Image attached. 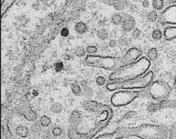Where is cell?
I'll use <instances>...</instances> for the list:
<instances>
[{
	"instance_id": "cell-11",
	"label": "cell",
	"mask_w": 176,
	"mask_h": 139,
	"mask_svg": "<svg viewBox=\"0 0 176 139\" xmlns=\"http://www.w3.org/2000/svg\"><path fill=\"white\" fill-rule=\"evenodd\" d=\"M161 109H167V108H173L176 107V101L172 100V99H165V100L159 101Z\"/></svg>"
},
{
	"instance_id": "cell-20",
	"label": "cell",
	"mask_w": 176,
	"mask_h": 139,
	"mask_svg": "<svg viewBox=\"0 0 176 139\" xmlns=\"http://www.w3.org/2000/svg\"><path fill=\"white\" fill-rule=\"evenodd\" d=\"M97 37L101 41H106L109 38V33L105 28H101L96 32Z\"/></svg>"
},
{
	"instance_id": "cell-34",
	"label": "cell",
	"mask_w": 176,
	"mask_h": 139,
	"mask_svg": "<svg viewBox=\"0 0 176 139\" xmlns=\"http://www.w3.org/2000/svg\"><path fill=\"white\" fill-rule=\"evenodd\" d=\"M52 133L54 136H59L62 134V130L59 127H55L52 130Z\"/></svg>"
},
{
	"instance_id": "cell-17",
	"label": "cell",
	"mask_w": 176,
	"mask_h": 139,
	"mask_svg": "<svg viewBox=\"0 0 176 139\" xmlns=\"http://www.w3.org/2000/svg\"><path fill=\"white\" fill-rule=\"evenodd\" d=\"M82 95L87 99H90L94 96V90L88 85L82 87Z\"/></svg>"
},
{
	"instance_id": "cell-40",
	"label": "cell",
	"mask_w": 176,
	"mask_h": 139,
	"mask_svg": "<svg viewBox=\"0 0 176 139\" xmlns=\"http://www.w3.org/2000/svg\"><path fill=\"white\" fill-rule=\"evenodd\" d=\"M38 92H37V90H33L32 91V95L35 96V97H37V95H38Z\"/></svg>"
},
{
	"instance_id": "cell-25",
	"label": "cell",
	"mask_w": 176,
	"mask_h": 139,
	"mask_svg": "<svg viewBox=\"0 0 176 139\" xmlns=\"http://www.w3.org/2000/svg\"><path fill=\"white\" fill-rule=\"evenodd\" d=\"M50 110L54 114H60L63 110V105L60 103H54L50 107Z\"/></svg>"
},
{
	"instance_id": "cell-24",
	"label": "cell",
	"mask_w": 176,
	"mask_h": 139,
	"mask_svg": "<svg viewBox=\"0 0 176 139\" xmlns=\"http://www.w3.org/2000/svg\"><path fill=\"white\" fill-rule=\"evenodd\" d=\"M151 4L155 11H161L164 8V0H153Z\"/></svg>"
},
{
	"instance_id": "cell-10",
	"label": "cell",
	"mask_w": 176,
	"mask_h": 139,
	"mask_svg": "<svg viewBox=\"0 0 176 139\" xmlns=\"http://www.w3.org/2000/svg\"><path fill=\"white\" fill-rule=\"evenodd\" d=\"M164 37L167 40H171L176 37V26H169L164 31Z\"/></svg>"
},
{
	"instance_id": "cell-21",
	"label": "cell",
	"mask_w": 176,
	"mask_h": 139,
	"mask_svg": "<svg viewBox=\"0 0 176 139\" xmlns=\"http://www.w3.org/2000/svg\"><path fill=\"white\" fill-rule=\"evenodd\" d=\"M164 36V33L160 29L155 28L151 32V37L154 41H160Z\"/></svg>"
},
{
	"instance_id": "cell-36",
	"label": "cell",
	"mask_w": 176,
	"mask_h": 139,
	"mask_svg": "<svg viewBox=\"0 0 176 139\" xmlns=\"http://www.w3.org/2000/svg\"><path fill=\"white\" fill-rule=\"evenodd\" d=\"M108 44L109 48H116V46L118 45V41L114 39H111L108 42V44Z\"/></svg>"
},
{
	"instance_id": "cell-28",
	"label": "cell",
	"mask_w": 176,
	"mask_h": 139,
	"mask_svg": "<svg viewBox=\"0 0 176 139\" xmlns=\"http://www.w3.org/2000/svg\"><path fill=\"white\" fill-rule=\"evenodd\" d=\"M117 41H118V45L120 46V47H126V46H129V40H128L127 37H123V36L120 37Z\"/></svg>"
},
{
	"instance_id": "cell-18",
	"label": "cell",
	"mask_w": 176,
	"mask_h": 139,
	"mask_svg": "<svg viewBox=\"0 0 176 139\" xmlns=\"http://www.w3.org/2000/svg\"><path fill=\"white\" fill-rule=\"evenodd\" d=\"M71 90L72 93L75 96H81L82 95V87L81 84L78 82H74L71 85Z\"/></svg>"
},
{
	"instance_id": "cell-3",
	"label": "cell",
	"mask_w": 176,
	"mask_h": 139,
	"mask_svg": "<svg viewBox=\"0 0 176 139\" xmlns=\"http://www.w3.org/2000/svg\"><path fill=\"white\" fill-rule=\"evenodd\" d=\"M85 62L89 66L100 68L110 71H116L123 66L120 57L99 55H88L85 57Z\"/></svg>"
},
{
	"instance_id": "cell-8",
	"label": "cell",
	"mask_w": 176,
	"mask_h": 139,
	"mask_svg": "<svg viewBox=\"0 0 176 139\" xmlns=\"http://www.w3.org/2000/svg\"><path fill=\"white\" fill-rule=\"evenodd\" d=\"M82 120V116L81 113L78 110H74L71 113L70 116V122L74 126H77L80 124Z\"/></svg>"
},
{
	"instance_id": "cell-42",
	"label": "cell",
	"mask_w": 176,
	"mask_h": 139,
	"mask_svg": "<svg viewBox=\"0 0 176 139\" xmlns=\"http://www.w3.org/2000/svg\"><path fill=\"white\" fill-rule=\"evenodd\" d=\"M133 1H134V2H139L140 1H141V0H132Z\"/></svg>"
},
{
	"instance_id": "cell-32",
	"label": "cell",
	"mask_w": 176,
	"mask_h": 139,
	"mask_svg": "<svg viewBox=\"0 0 176 139\" xmlns=\"http://www.w3.org/2000/svg\"><path fill=\"white\" fill-rule=\"evenodd\" d=\"M64 68V64L62 61H58L54 64V70L56 73H60Z\"/></svg>"
},
{
	"instance_id": "cell-38",
	"label": "cell",
	"mask_w": 176,
	"mask_h": 139,
	"mask_svg": "<svg viewBox=\"0 0 176 139\" xmlns=\"http://www.w3.org/2000/svg\"><path fill=\"white\" fill-rule=\"evenodd\" d=\"M142 6L145 8H149L150 6L149 1V0H143V1H142Z\"/></svg>"
},
{
	"instance_id": "cell-9",
	"label": "cell",
	"mask_w": 176,
	"mask_h": 139,
	"mask_svg": "<svg viewBox=\"0 0 176 139\" xmlns=\"http://www.w3.org/2000/svg\"><path fill=\"white\" fill-rule=\"evenodd\" d=\"M15 133L20 138H26L29 135V129L25 125H19L15 130Z\"/></svg>"
},
{
	"instance_id": "cell-30",
	"label": "cell",
	"mask_w": 176,
	"mask_h": 139,
	"mask_svg": "<svg viewBox=\"0 0 176 139\" xmlns=\"http://www.w3.org/2000/svg\"><path fill=\"white\" fill-rule=\"evenodd\" d=\"M106 82H107V80H106L105 77L102 76H99L96 79V83L98 86H103L106 84Z\"/></svg>"
},
{
	"instance_id": "cell-15",
	"label": "cell",
	"mask_w": 176,
	"mask_h": 139,
	"mask_svg": "<svg viewBox=\"0 0 176 139\" xmlns=\"http://www.w3.org/2000/svg\"><path fill=\"white\" fill-rule=\"evenodd\" d=\"M23 116L29 121H35L37 119V116L36 113L33 110H32L30 108H28L23 111Z\"/></svg>"
},
{
	"instance_id": "cell-31",
	"label": "cell",
	"mask_w": 176,
	"mask_h": 139,
	"mask_svg": "<svg viewBox=\"0 0 176 139\" xmlns=\"http://www.w3.org/2000/svg\"><path fill=\"white\" fill-rule=\"evenodd\" d=\"M141 34H142L141 30H140V29L138 28H135L134 30L131 31V37H132L134 39H136L141 37Z\"/></svg>"
},
{
	"instance_id": "cell-35",
	"label": "cell",
	"mask_w": 176,
	"mask_h": 139,
	"mask_svg": "<svg viewBox=\"0 0 176 139\" xmlns=\"http://www.w3.org/2000/svg\"><path fill=\"white\" fill-rule=\"evenodd\" d=\"M61 35L63 37H68L70 35V30L69 29L66 27H64L61 30Z\"/></svg>"
},
{
	"instance_id": "cell-29",
	"label": "cell",
	"mask_w": 176,
	"mask_h": 139,
	"mask_svg": "<svg viewBox=\"0 0 176 139\" xmlns=\"http://www.w3.org/2000/svg\"><path fill=\"white\" fill-rule=\"evenodd\" d=\"M41 125L39 123H35L32 125L31 131L34 134H39L41 131Z\"/></svg>"
},
{
	"instance_id": "cell-5",
	"label": "cell",
	"mask_w": 176,
	"mask_h": 139,
	"mask_svg": "<svg viewBox=\"0 0 176 139\" xmlns=\"http://www.w3.org/2000/svg\"><path fill=\"white\" fill-rule=\"evenodd\" d=\"M141 96V91L121 90L114 92L111 97L110 101L113 106L123 107L130 104Z\"/></svg>"
},
{
	"instance_id": "cell-14",
	"label": "cell",
	"mask_w": 176,
	"mask_h": 139,
	"mask_svg": "<svg viewBox=\"0 0 176 139\" xmlns=\"http://www.w3.org/2000/svg\"><path fill=\"white\" fill-rule=\"evenodd\" d=\"M128 6L127 0H114L113 6L117 11H122L126 8Z\"/></svg>"
},
{
	"instance_id": "cell-1",
	"label": "cell",
	"mask_w": 176,
	"mask_h": 139,
	"mask_svg": "<svg viewBox=\"0 0 176 139\" xmlns=\"http://www.w3.org/2000/svg\"><path fill=\"white\" fill-rule=\"evenodd\" d=\"M151 62L146 56H142L136 62L125 65L109 75L110 82H124L144 75L148 72Z\"/></svg>"
},
{
	"instance_id": "cell-37",
	"label": "cell",
	"mask_w": 176,
	"mask_h": 139,
	"mask_svg": "<svg viewBox=\"0 0 176 139\" xmlns=\"http://www.w3.org/2000/svg\"><path fill=\"white\" fill-rule=\"evenodd\" d=\"M136 114V112L135 111H128L127 113H126L125 116H124V118H125L126 119H130V118L134 117Z\"/></svg>"
},
{
	"instance_id": "cell-4",
	"label": "cell",
	"mask_w": 176,
	"mask_h": 139,
	"mask_svg": "<svg viewBox=\"0 0 176 139\" xmlns=\"http://www.w3.org/2000/svg\"><path fill=\"white\" fill-rule=\"evenodd\" d=\"M171 90L169 84L162 80L153 81L149 86L147 87L148 97L158 102L168 99Z\"/></svg>"
},
{
	"instance_id": "cell-43",
	"label": "cell",
	"mask_w": 176,
	"mask_h": 139,
	"mask_svg": "<svg viewBox=\"0 0 176 139\" xmlns=\"http://www.w3.org/2000/svg\"><path fill=\"white\" fill-rule=\"evenodd\" d=\"M17 139H22V138H17Z\"/></svg>"
},
{
	"instance_id": "cell-41",
	"label": "cell",
	"mask_w": 176,
	"mask_h": 139,
	"mask_svg": "<svg viewBox=\"0 0 176 139\" xmlns=\"http://www.w3.org/2000/svg\"><path fill=\"white\" fill-rule=\"evenodd\" d=\"M173 86H174V88H175V90H176V78L175 79V80H174V83H173Z\"/></svg>"
},
{
	"instance_id": "cell-2",
	"label": "cell",
	"mask_w": 176,
	"mask_h": 139,
	"mask_svg": "<svg viewBox=\"0 0 176 139\" xmlns=\"http://www.w3.org/2000/svg\"><path fill=\"white\" fill-rule=\"evenodd\" d=\"M154 79V74L152 71H148L146 74L132 80L124 82H109L106 85V88L110 92L120 90H143L150 85Z\"/></svg>"
},
{
	"instance_id": "cell-33",
	"label": "cell",
	"mask_w": 176,
	"mask_h": 139,
	"mask_svg": "<svg viewBox=\"0 0 176 139\" xmlns=\"http://www.w3.org/2000/svg\"><path fill=\"white\" fill-rule=\"evenodd\" d=\"M169 137L170 139H176V124L172 125L169 130Z\"/></svg>"
},
{
	"instance_id": "cell-39",
	"label": "cell",
	"mask_w": 176,
	"mask_h": 139,
	"mask_svg": "<svg viewBox=\"0 0 176 139\" xmlns=\"http://www.w3.org/2000/svg\"><path fill=\"white\" fill-rule=\"evenodd\" d=\"M103 3L107 5H112L113 6V3H114V0H101Z\"/></svg>"
},
{
	"instance_id": "cell-26",
	"label": "cell",
	"mask_w": 176,
	"mask_h": 139,
	"mask_svg": "<svg viewBox=\"0 0 176 139\" xmlns=\"http://www.w3.org/2000/svg\"><path fill=\"white\" fill-rule=\"evenodd\" d=\"M39 123H40L42 127H44V128L48 127L51 124L50 118L47 116L46 115H43L42 116H41L40 119H39Z\"/></svg>"
},
{
	"instance_id": "cell-23",
	"label": "cell",
	"mask_w": 176,
	"mask_h": 139,
	"mask_svg": "<svg viewBox=\"0 0 176 139\" xmlns=\"http://www.w3.org/2000/svg\"><path fill=\"white\" fill-rule=\"evenodd\" d=\"M86 50L83 46H77V47L74 50V54L76 55L77 57L81 58L83 57L85 55V54H86Z\"/></svg>"
},
{
	"instance_id": "cell-13",
	"label": "cell",
	"mask_w": 176,
	"mask_h": 139,
	"mask_svg": "<svg viewBox=\"0 0 176 139\" xmlns=\"http://www.w3.org/2000/svg\"><path fill=\"white\" fill-rule=\"evenodd\" d=\"M146 57L151 62L156 61L158 57V50L156 48H151L147 51L146 54Z\"/></svg>"
},
{
	"instance_id": "cell-6",
	"label": "cell",
	"mask_w": 176,
	"mask_h": 139,
	"mask_svg": "<svg viewBox=\"0 0 176 139\" xmlns=\"http://www.w3.org/2000/svg\"><path fill=\"white\" fill-rule=\"evenodd\" d=\"M143 56V51L136 47L131 48L126 52L123 56H121L123 66L130 64L137 61Z\"/></svg>"
},
{
	"instance_id": "cell-19",
	"label": "cell",
	"mask_w": 176,
	"mask_h": 139,
	"mask_svg": "<svg viewBox=\"0 0 176 139\" xmlns=\"http://www.w3.org/2000/svg\"><path fill=\"white\" fill-rule=\"evenodd\" d=\"M158 14L157 13V11H155V10L150 11L147 14V19L149 22H151V23H154L158 19Z\"/></svg>"
},
{
	"instance_id": "cell-27",
	"label": "cell",
	"mask_w": 176,
	"mask_h": 139,
	"mask_svg": "<svg viewBox=\"0 0 176 139\" xmlns=\"http://www.w3.org/2000/svg\"><path fill=\"white\" fill-rule=\"evenodd\" d=\"M85 50H86V52L88 53V55H95L98 52V48L96 46H88L85 48Z\"/></svg>"
},
{
	"instance_id": "cell-12",
	"label": "cell",
	"mask_w": 176,
	"mask_h": 139,
	"mask_svg": "<svg viewBox=\"0 0 176 139\" xmlns=\"http://www.w3.org/2000/svg\"><path fill=\"white\" fill-rule=\"evenodd\" d=\"M74 30L76 33L79 34V35H83L88 31V27L84 22L78 21L75 24Z\"/></svg>"
},
{
	"instance_id": "cell-22",
	"label": "cell",
	"mask_w": 176,
	"mask_h": 139,
	"mask_svg": "<svg viewBox=\"0 0 176 139\" xmlns=\"http://www.w3.org/2000/svg\"><path fill=\"white\" fill-rule=\"evenodd\" d=\"M161 109L160 108V105L159 101H156V102H152L150 103L147 106V110L150 112H155L158 110Z\"/></svg>"
},
{
	"instance_id": "cell-16",
	"label": "cell",
	"mask_w": 176,
	"mask_h": 139,
	"mask_svg": "<svg viewBox=\"0 0 176 139\" xmlns=\"http://www.w3.org/2000/svg\"><path fill=\"white\" fill-rule=\"evenodd\" d=\"M122 21H123V15H121L120 13H114L111 17V21L115 26L122 25Z\"/></svg>"
},
{
	"instance_id": "cell-7",
	"label": "cell",
	"mask_w": 176,
	"mask_h": 139,
	"mask_svg": "<svg viewBox=\"0 0 176 139\" xmlns=\"http://www.w3.org/2000/svg\"><path fill=\"white\" fill-rule=\"evenodd\" d=\"M136 20L131 15L127 14L123 15V21L121 25V28L123 31L126 32H131L136 28Z\"/></svg>"
}]
</instances>
